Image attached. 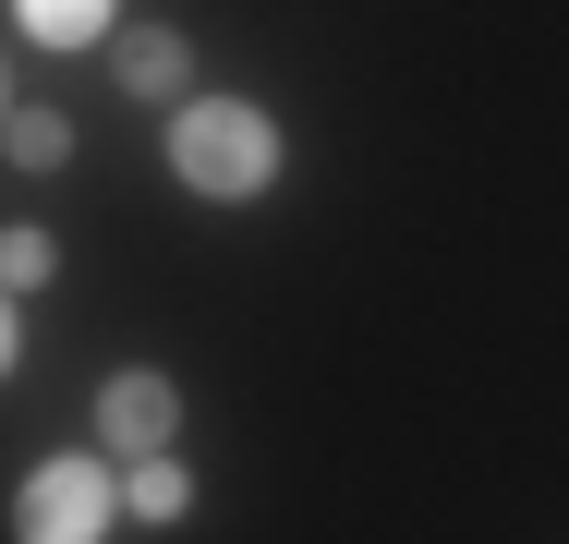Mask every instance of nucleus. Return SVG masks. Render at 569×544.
I'll list each match as a JSON object with an SVG mask.
<instances>
[{"label":"nucleus","instance_id":"7ed1b4c3","mask_svg":"<svg viewBox=\"0 0 569 544\" xmlns=\"http://www.w3.org/2000/svg\"><path fill=\"white\" fill-rule=\"evenodd\" d=\"M170 435H182V387L170 375H110L98 387V447L110 460H170Z\"/></svg>","mask_w":569,"mask_h":544},{"label":"nucleus","instance_id":"0eeeda50","mask_svg":"<svg viewBox=\"0 0 569 544\" xmlns=\"http://www.w3.org/2000/svg\"><path fill=\"white\" fill-rule=\"evenodd\" d=\"M0 145H12V170H61V158H73V121H61V109H12Z\"/></svg>","mask_w":569,"mask_h":544},{"label":"nucleus","instance_id":"423d86ee","mask_svg":"<svg viewBox=\"0 0 569 544\" xmlns=\"http://www.w3.org/2000/svg\"><path fill=\"white\" fill-rule=\"evenodd\" d=\"M182 508H194L182 460H121V521H182Z\"/></svg>","mask_w":569,"mask_h":544},{"label":"nucleus","instance_id":"20e7f679","mask_svg":"<svg viewBox=\"0 0 569 544\" xmlns=\"http://www.w3.org/2000/svg\"><path fill=\"white\" fill-rule=\"evenodd\" d=\"M110 61H121V85H133V98H182V61H194V49H182L170 24H121Z\"/></svg>","mask_w":569,"mask_h":544},{"label":"nucleus","instance_id":"f257e3e1","mask_svg":"<svg viewBox=\"0 0 569 544\" xmlns=\"http://www.w3.org/2000/svg\"><path fill=\"white\" fill-rule=\"evenodd\" d=\"M170 170H182V194H207V206H254V194L279 182V121L254 98H182Z\"/></svg>","mask_w":569,"mask_h":544},{"label":"nucleus","instance_id":"1a4fd4ad","mask_svg":"<svg viewBox=\"0 0 569 544\" xmlns=\"http://www.w3.org/2000/svg\"><path fill=\"white\" fill-rule=\"evenodd\" d=\"M24 363V326H12V291H0V375Z\"/></svg>","mask_w":569,"mask_h":544},{"label":"nucleus","instance_id":"f03ea898","mask_svg":"<svg viewBox=\"0 0 569 544\" xmlns=\"http://www.w3.org/2000/svg\"><path fill=\"white\" fill-rule=\"evenodd\" d=\"M110 521H121V484L98 460H37L12 496V544H110Z\"/></svg>","mask_w":569,"mask_h":544},{"label":"nucleus","instance_id":"9d476101","mask_svg":"<svg viewBox=\"0 0 569 544\" xmlns=\"http://www.w3.org/2000/svg\"><path fill=\"white\" fill-rule=\"evenodd\" d=\"M0 121H12V73H0Z\"/></svg>","mask_w":569,"mask_h":544},{"label":"nucleus","instance_id":"39448f33","mask_svg":"<svg viewBox=\"0 0 569 544\" xmlns=\"http://www.w3.org/2000/svg\"><path fill=\"white\" fill-rule=\"evenodd\" d=\"M12 12H24L37 49H98V37H121V0H12Z\"/></svg>","mask_w":569,"mask_h":544},{"label":"nucleus","instance_id":"6e6552de","mask_svg":"<svg viewBox=\"0 0 569 544\" xmlns=\"http://www.w3.org/2000/svg\"><path fill=\"white\" fill-rule=\"evenodd\" d=\"M49 266H61L49 230H0V291H49Z\"/></svg>","mask_w":569,"mask_h":544}]
</instances>
